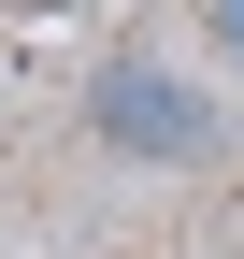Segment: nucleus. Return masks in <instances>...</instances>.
<instances>
[{"mask_svg": "<svg viewBox=\"0 0 244 259\" xmlns=\"http://www.w3.org/2000/svg\"><path fill=\"white\" fill-rule=\"evenodd\" d=\"M86 130H101L115 158H144V173H201V158L230 144V101H216V87H187V58L115 44L101 72H86Z\"/></svg>", "mask_w": 244, "mask_h": 259, "instance_id": "nucleus-1", "label": "nucleus"}, {"mask_svg": "<svg viewBox=\"0 0 244 259\" xmlns=\"http://www.w3.org/2000/svg\"><path fill=\"white\" fill-rule=\"evenodd\" d=\"M201 44H216L230 72H244V0H201Z\"/></svg>", "mask_w": 244, "mask_h": 259, "instance_id": "nucleus-2", "label": "nucleus"}]
</instances>
